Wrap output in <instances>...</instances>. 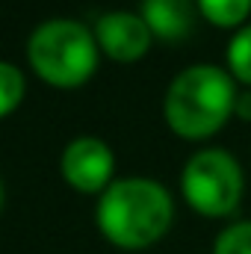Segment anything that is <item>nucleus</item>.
Segmentation results:
<instances>
[{"mask_svg": "<svg viewBox=\"0 0 251 254\" xmlns=\"http://www.w3.org/2000/svg\"><path fill=\"white\" fill-rule=\"evenodd\" d=\"M246 175L240 160L225 148H201L181 172V195L198 216L225 219L243 204Z\"/></svg>", "mask_w": 251, "mask_h": 254, "instance_id": "obj_4", "label": "nucleus"}, {"mask_svg": "<svg viewBox=\"0 0 251 254\" xmlns=\"http://www.w3.org/2000/svg\"><path fill=\"white\" fill-rule=\"evenodd\" d=\"M139 15L145 18V24L157 42L178 45L192 36L198 6H195V0H142Z\"/></svg>", "mask_w": 251, "mask_h": 254, "instance_id": "obj_7", "label": "nucleus"}, {"mask_svg": "<svg viewBox=\"0 0 251 254\" xmlns=\"http://www.w3.org/2000/svg\"><path fill=\"white\" fill-rule=\"evenodd\" d=\"M27 95V77L15 63L0 60V122L12 116Z\"/></svg>", "mask_w": 251, "mask_h": 254, "instance_id": "obj_10", "label": "nucleus"}, {"mask_svg": "<svg viewBox=\"0 0 251 254\" xmlns=\"http://www.w3.org/2000/svg\"><path fill=\"white\" fill-rule=\"evenodd\" d=\"M98 231L125 252L157 246L175 222V198L154 178H119L98 195Z\"/></svg>", "mask_w": 251, "mask_h": 254, "instance_id": "obj_1", "label": "nucleus"}, {"mask_svg": "<svg viewBox=\"0 0 251 254\" xmlns=\"http://www.w3.org/2000/svg\"><path fill=\"white\" fill-rule=\"evenodd\" d=\"M92 30H95V42L101 48V57L119 65L139 63L154 45V33L148 30L145 18L139 12H127V9L104 12Z\"/></svg>", "mask_w": 251, "mask_h": 254, "instance_id": "obj_6", "label": "nucleus"}, {"mask_svg": "<svg viewBox=\"0 0 251 254\" xmlns=\"http://www.w3.org/2000/svg\"><path fill=\"white\" fill-rule=\"evenodd\" d=\"M195 6L216 30H240L251 18V0H195Z\"/></svg>", "mask_w": 251, "mask_h": 254, "instance_id": "obj_8", "label": "nucleus"}, {"mask_svg": "<svg viewBox=\"0 0 251 254\" xmlns=\"http://www.w3.org/2000/svg\"><path fill=\"white\" fill-rule=\"evenodd\" d=\"M213 254H251V219L228 225L216 237Z\"/></svg>", "mask_w": 251, "mask_h": 254, "instance_id": "obj_11", "label": "nucleus"}, {"mask_svg": "<svg viewBox=\"0 0 251 254\" xmlns=\"http://www.w3.org/2000/svg\"><path fill=\"white\" fill-rule=\"evenodd\" d=\"M27 65L42 83L54 89L68 92L86 86L101 65L95 30L77 18L42 21L27 39Z\"/></svg>", "mask_w": 251, "mask_h": 254, "instance_id": "obj_3", "label": "nucleus"}, {"mask_svg": "<svg viewBox=\"0 0 251 254\" xmlns=\"http://www.w3.org/2000/svg\"><path fill=\"white\" fill-rule=\"evenodd\" d=\"M225 68L240 86L251 89V21L234 30L228 51H225Z\"/></svg>", "mask_w": 251, "mask_h": 254, "instance_id": "obj_9", "label": "nucleus"}, {"mask_svg": "<svg viewBox=\"0 0 251 254\" xmlns=\"http://www.w3.org/2000/svg\"><path fill=\"white\" fill-rule=\"evenodd\" d=\"M240 83L225 65L195 63L178 71L163 98V119L169 130L187 142L213 139L234 119Z\"/></svg>", "mask_w": 251, "mask_h": 254, "instance_id": "obj_2", "label": "nucleus"}, {"mask_svg": "<svg viewBox=\"0 0 251 254\" xmlns=\"http://www.w3.org/2000/svg\"><path fill=\"white\" fill-rule=\"evenodd\" d=\"M0 207H3V181H0Z\"/></svg>", "mask_w": 251, "mask_h": 254, "instance_id": "obj_13", "label": "nucleus"}, {"mask_svg": "<svg viewBox=\"0 0 251 254\" xmlns=\"http://www.w3.org/2000/svg\"><path fill=\"white\" fill-rule=\"evenodd\" d=\"M60 175L74 192L101 195L116 181V154L101 136H74L60 154Z\"/></svg>", "mask_w": 251, "mask_h": 254, "instance_id": "obj_5", "label": "nucleus"}, {"mask_svg": "<svg viewBox=\"0 0 251 254\" xmlns=\"http://www.w3.org/2000/svg\"><path fill=\"white\" fill-rule=\"evenodd\" d=\"M234 119L251 122V89H240V92H237V104H234Z\"/></svg>", "mask_w": 251, "mask_h": 254, "instance_id": "obj_12", "label": "nucleus"}]
</instances>
